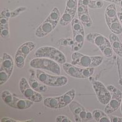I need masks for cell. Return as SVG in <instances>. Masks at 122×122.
Returning a JSON list of instances; mask_svg holds the SVG:
<instances>
[{
	"instance_id": "23",
	"label": "cell",
	"mask_w": 122,
	"mask_h": 122,
	"mask_svg": "<svg viewBox=\"0 0 122 122\" xmlns=\"http://www.w3.org/2000/svg\"><path fill=\"white\" fill-rule=\"evenodd\" d=\"M79 19L85 27H90L93 25V21L90 18L89 13H82L78 15Z\"/></svg>"
},
{
	"instance_id": "28",
	"label": "cell",
	"mask_w": 122,
	"mask_h": 122,
	"mask_svg": "<svg viewBox=\"0 0 122 122\" xmlns=\"http://www.w3.org/2000/svg\"><path fill=\"white\" fill-rule=\"evenodd\" d=\"M77 15L82 14V13H88V6L84 5L82 2L79 1H78L77 6Z\"/></svg>"
},
{
	"instance_id": "22",
	"label": "cell",
	"mask_w": 122,
	"mask_h": 122,
	"mask_svg": "<svg viewBox=\"0 0 122 122\" xmlns=\"http://www.w3.org/2000/svg\"><path fill=\"white\" fill-rule=\"evenodd\" d=\"M76 14L74 13H70L65 11L64 13H63V15L61 17L59 21V24L62 26H66L70 23L72 22Z\"/></svg>"
},
{
	"instance_id": "10",
	"label": "cell",
	"mask_w": 122,
	"mask_h": 122,
	"mask_svg": "<svg viewBox=\"0 0 122 122\" xmlns=\"http://www.w3.org/2000/svg\"><path fill=\"white\" fill-rule=\"evenodd\" d=\"M107 88L110 92L112 98L110 101L105 107L104 112L107 115H110L117 111L121 105L122 99V92L114 85H108Z\"/></svg>"
},
{
	"instance_id": "11",
	"label": "cell",
	"mask_w": 122,
	"mask_h": 122,
	"mask_svg": "<svg viewBox=\"0 0 122 122\" xmlns=\"http://www.w3.org/2000/svg\"><path fill=\"white\" fill-rule=\"evenodd\" d=\"M19 89L21 93L26 99L32 101L34 103H38L43 100V97L42 95L30 87L29 82L25 77L21 78L20 80Z\"/></svg>"
},
{
	"instance_id": "36",
	"label": "cell",
	"mask_w": 122,
	"mask_h": 122,
	"mask_svg": "<svg viewBox=\"0 0 122 122\" xmlns=\"http://www.w3.org/2000/svg\"><path fill=\"white\" fill-rule=\"evenodd\" d=\"M120 7L122 8V0L120 1Z\"/></svg>"
},
{
	"instance_id": "21",
	"label": "cell",
	"mask_w": 122,
	"mask_h": 122,
	"mask_svg": "<svg viewBox=\"0 0 122 122\" xmlns=\"http://www.w3.org/2000/svg\"><path fill=\"white\" fill-rule=\"evenodd\" d=\"M93 118L98 122H110V118L106 113L100 110L96 109L92 112Z\"/></svg>"
},
{
	"instance_id": "35",
	"label": "cell",
	"mask_w": 122,
	"mask_h": 122,
	"mask_svg": "<svg viewBox=\"0 0 122 122\" xmlns=\"http://www.w3.org/2000/svg\"><path fill=\"white\" fill-rule=\"evenodd\" d=\"M120 108H121V113H122V102H121Z\"/></svg>"
},
{
	"instance_id": "32",
	"label": "cell",
	"mask_w": 122,
	"mask_h": 122,
	"mask_svg": "<svg viewBox=\"0 0 122 122\" xmlns=\"http://www.w3.org/2000/svg\"><path fill=\"white\" fill-rule=\"evenodd\" d=\"M110 118L112 122H120V117L117 116H111L110 117Z\"/></svg>"
},
{
	"instance_id": "8",
	"label": "cell",
	"mask_w": 122,
	"mask_h": 122,
	"mask_svg": "<svg viewBox=\"0 0 122 122\" xmlns=\"http://www.w3.org/2000/svg\"><path fill=\"white\" fill-rule=\"evenodd\" d=\"M71 23L73 35L72 51L74 52H77L82 48L85 41L84 26L82 25L80 20L77 18H74Z\"/></svg>"
},
{
	"instance_id": "27",
	"label": "cell",
	"mask_w": 122,
	"mask_h": 122,
	"mask_svg": "<svg viewBox=\"0 0 122 122\" xmlns=\"http://www.w3.org/2000/svg\"><path fill=\"white\" fill-rule=\"evenodd\" d=\"M11 76L1 68H0V85H3L6 83Z\"/></svg>"
},
{
	"instance_id": "1",
	"label": "cell",
	"mask_w": 122,
	"mask_h": 122,
	"mask_svg": "<svg viewBox=\"0 0 122 122\" xmlns=\"http://www.w3.org/2000/svg\"><path fill=\"white\" fill-rule=\"evenodd\" d=\"M76 97V90L74 88L69 90L63 95L54 97H47L44 100V106L52 109H60L68 106Z\"/></svg>"
},
{
	"instance_id": "31",
	"label": "cell",
	"mask_w": 122,
	"mask_h": 122,
	"mask_svg": "<svg viewBox=\"0 0 122 122\" xmlns=\"http://www.w3.org/2000/svg\"><path fill=\"white\" fill-rule=\"evenodd\" d=\"M1 122H21V121L19 120H15L11 118H8V117H3L0 120Z\"/></svg>"
},
{
	"instance_id": "7",
	"label": "cell",
	"mask_w": 122,
	"mask_h": 122,
	"mask_svg": "<svg viewBox=\"0 0 122 122\" xmlns=\"http://www.w3.org/2000/svg\"><path fill=\"white\" fill-rule=\"evenodd\" d=\"M36 76L39 81L49 87H62L68 83V78L66 76H52L40 69H36Z\"/></svg>"
},
{
	"instance_id": "4",
	"label": "cell",
	"mask_w": 122,
	"mask_h": 122,
	"mask_svg": "<svg viewBox=\"0 0 122 122\" xmlns=\"http://www.w3.org/2000/svg\"><path fill=\"white\" fill-rule=\"evenodd\" d=\"M105 19L108 27L116 35L122 34V26L118 17L117 7L114 3L109 5L105 9Z\"/></svg>"
},
{
	"instance_id": "30",
	"label": "cell",
	"mask_w": 122,
	"mask_h": 122,
	"mask_svg": "<svg viewBox=\"0 0 122 122\" xmlns=\"http://www.w3.org/2000/svg\"><path fill=\"white\" fill-rule=\"evenodd\" d=\"M55 121L56 122H72L69 118L65 115H62L57 116Z\"/></svg>"
},
{
	"instance_id": "24",
	"label": "cell",
	"mask_w": 122,
	"mask_h": 122,
	"mask_svg": "<svg viewBox=\"0 0 122 122\" xmlns=\"http://www.w3.org/2000/svg\"><path fill=\"white\" fill-rule=\"evenodd\" d=\"M1 97L3 101L7 105L11 107L15 95L12 94L10 92L8 91V90H5V91H3L1 92Z\"/></svg>"
},
{
	"instance_id": "26",
	"label": "cell",
	"mask_w": 122,
	"mask_h": 122,
	"mask_svg": "<svg viewBox=\"0 0 122 122\" xmlns=\"http://www.w3.org/2000/svg\"><path fill=\"white\" fill-rule=\"evenodd\" d=\"M90 9H98L103 6V2L100 0H90L88 5Z\"/></svg>"
},
{
	"instance_id": "37",
	"label": "cell",
	"mask_w": 122,
	"mask_h": 122,
	"mask_svg": "<svg viewBox=\"0 0 122 122\" xmlns=\"http://www.w3.org/2000/svg\"><path fill=\"white\" fill-rule=\"evenodd\" d=\"M120 122H122V117H120Z\"/></svg>"
},
{
	"instance_id": "13",
	"label": "cell",
	"mask_w": 122,
	"mask_h": 122,
	"mask_svg": "<svg viewBox=\"0 0 122 122\" xmlns=\"http://www.w3.org/2000/svg\"><path fill=\"white\" fill-rule=\"evenodd\" d=\"M92 86L96 94L98 102L103 105H107L110 101L112 98L110 92L107 87L100 81L93 80L92 82Z\"/></svg>"
},
{
	"instance_id": "15",
	"label": "cell",
	"mask_w": 122,
	"mask_h": 122,
	"mask_svg": "<svg viewBox=\"0 0 122 122\" xmlns=\"http://www.w3.org/2000/svg\"><path fill=\"white\" fill-rule=\"evenodd\" d=\"M11 18V11L9 9H5L1 12L0 15V34L1 37L6 39L10 37L9 19Z\"/></svg>"
},
{
	"instance_id": "2",
	"label": "cell",
	"mask_w": 122,
	"mask_h": 122,
	"mask_svg": "<svg viewBox=\"0 0 122 122\" xmlns=\"http://www.w3.org/2000/svg\"><path fill=\"white\" fill-rule=\"evenodd\" d=\"M71 64L74 66L84 68H95L98 67L103 60V57L100 56H90L83 54L79 52H74L71 54Z\"/></svg>"
},
{
	"instance_id": "16",
	"label": "cell",
	"mask_w": 122,
	"mask_h": 122,
	"mask_svg": "<svg viewBox=\"0 0 122 122\" xmlns=\"http://www.w3.org/2000/svg\"><path fill=\"white\" fill-rule=\"evenodd\" d=\"M14 64L15 62L13 57L9 54L4 52L1 59L0 68L5 70L10 76H11L14 70Z\"/></svg>"
},
{
	"instance_id": "18",
	"label": "cell",
	"mask_w": 122,
	"mask_h": 122,
	"mask_svg": "<svg viewBox=\"0 0 122 122\" xmlns=\"http://www.w3.org/2000/svg\"><path fill=\"white\" fill-rule=\"evenodd\" d=\"M33 103V102L28 99H21L15 96L11 107L18 110H26L29 108Z\"/></svg>"
},
{
	"instance_id": "33",
	"label": "cell",
	"mask_w": 122,
	"mask_h": 122,
	"mask_svg": "<svg viewBox=\"0 0 122 122\" xmlns=\"http://www.w3.org/2000/svg\"><path fill=\"white\" fill-rule=\"evenodd\" d=\"M107 2H109V3H117L120 4V1L122 0H104Z\"/></svg>"
},
{
	"instance_id": "6",
	"label": "cell",
	"mask_w": 122,
	"mask_h": 122,
	"mask_svg": "<svg viewBox=\"0 0 122 122\" xmlns=\"http://www.w3.org/2000/svg\"><path fill=\"white\" fill-rule=\"evenodd\" d=\"M29 65L34 69L46 70L57 76H59L61 72L59 63L48 58L35 57L30 60Z\"/></svg>"
},
{
	"instance_id": "3",
	"label": "cell",
	"mask_w": 122,
	"mask_h": 122,
	"mask_svg": "<svg viewBox=\"0 0 122 122\" xmlns=\"http://www.w3.org/2000/svg\"><path fill=\"white\" fill-rule=\"evenodd\" d=\"M85 38L88 42L93 44L98 47L105 57L110 58L113 55V50L110 41L101 34L92 32L87 34Z\"/></svg>"
},
{
	"instance_id": "34",
	"label": "cell",
	"mask_w": 122,
	"mask_h": 122,
	"mask_svg": "<svg viewBox=\"0 0 122 122\" xmlns=\"http://www.w3.org/2000/svg\"><path fill=\"white\" fill-rule=\"evenodd\" d=\"M118 17L119 21H120V22L122 26V11L118 12Z\"/></svg>"
},
{
	"instance_id": "14",
	"label": "cell",
	"mask_w": 122,
	"mask_h": 122,
	"mask_svg": "<svg viewBox=\"0 0 122 122\" xmlns=\"http://www.w3.org/2000/svg\"><path fill=\"white\" fill-rule=\"evenodd\" d=\"M58 23L47 18L42 24L39 25L35 30V35L37 37L42 38L51 33L57 26Z\"/></svg>"
},
{
	"instance_id": "20",
	"label": "cell",
	"mask_w": 122,
	"mask_h": 122,
	"mask_svg": "<svg viewBox=\"0 0 122 122\" xmlns=\"http://www.w3.org/2000/svg\"><path fill=\"white\" fill-rule=\"evenodd\" d=\"M29 84L30 87H32L34 90L37 92H39V93H44L47 90V86L46 85L41 83L38 80L35 79L32 76L29 79Z\"/></svg>"
},
{
	"instance_id": "12",
	"label": "cell",
	"mask_w": 122,
	"mask_h": 122,
	"mask_svg": "<svg viewBox=\"0 0 122 122\" xmlns=\"http://www.w3.org/2000/svg\"><path fill=\"white\" fill-rule=\"evenodd\" d=\"M69 107L71 112L74 115V120L76 122H87L93 118L92 113L87 112L85 108L77 102L73 100L69 105Z\"/></svg>"
},
{
	"instance_id": "25",
	"label": "cell",
	"mask_w": 122,
	"mask_h": 122,
	"mask_svg": "<svg viewBox=\"0 0 122 122\" xmlns=\"http://www.w3.org/2000/svg\"><path fill=\"white\" fill-rule=\"evenodd\" d=\"M66 6L65 11L76 14L77 11L78 1L77 0H66Z\"/></svg>"
},
{
	"instance_id": "5",
	"label": "cell",
	"mask_w": 122,
	"mask_h": 122,
	"mask_svg": "<svg viewBox=\"0 0 122 122\" xmlns=\"http://www.w3.org/2000/svg\"><path fill=\"white\" fill-rule=\"evenodd\" d=\"M34 56L35 57L48 58L55 61L59 64H64L67 61L66 56L62 52L52 46L41 47L36 50Z\"/></svg>"
},
{
	"instance_id": "19",
	"label": "cell",
	"mask_w": 122,
	"mask_h": 122,
	"mask_svg": "<svg viewBox=\"0 0 122 122\" xmlns=\"http://www.w3.org/2000/svg\"><path fill=\"white\" fill-rule=\"evenodd\" d=\"M109 41L113 51L122 58V43L116 34L112 33L109 36Z\"/></svg>"
},
{
	"instance_id": "29",
	"label": "cell",
	"mask_w": 122,
	"mask_h": 122,
	"mask_svg": "<svg viewBox=\"0 0 122 122\" xmlns=\"http://www.w3.org/2000/svg\"><path fill=\"white\" fill-rule=\"evenodd\" d=\"M26 10H27V8L25 6H21L16 8V10H15L14 11H11V18H15V17L20 15L21 13H23V11H26Z\"/></svg>"
},
{
	"instance_id": "9",
	"label": "cell",
	"mask_w": 122,
	"mask_h": 122,
	"mask_svg": "<svg viewBox=\"0 0 122 122\" xmlns=\"http://www.w3.org/2000/svg\"><path fill=\"white\" fill-rule=\"evenodd\" d=\"M63 69L66 74L76 79H87L91 77L95 72V68H84L66 62L62 64Z\"/></svg>"
},
{
	"instance_id": "17",
	"label": "cell",
	"mask_w": 122,
	"mask_h": 122,
	"mask_svg": "<svg viewBox=\"0 0 122 122\" xmlns=\"http://www.w3.org/2000/svg\"><path fill=\"white\" fill-rule=\"evenodd\" d=\"M36 44L33 42H24L19 47L15 54L19 55L26 58L30 53V52H32L36 48Z\"/></svg>"
}]
</instances>
